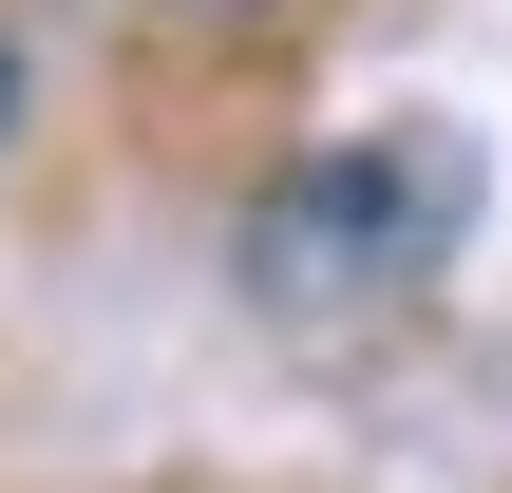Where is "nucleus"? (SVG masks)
<instances>
[{"instance_id":"f257e3e1","label":"nucleus","mask_w":512,"mask_h":493,"mask_svg":"<svg viewBox=\"0 0 512 493\" xmlns=\"http://www.w3.org/2000/svg\"><path fill=\"white\" fill-rule=\"evenodd\" d=\"M456 228H475V152H456L437 114H399V133L285 152L228 266H247V304H285V323H361V304H418V285L456 266Z\"/></svg>"},{"instance_id":"f03ea898","label":"nucleus","mask_w":512,"mask_h":493,"mask_svg":"<svg viewBox=\"0 0 512 493\" xmlns=\"http://www.w3.org/2000/svg\"><path fill=\"white\" fill-rule=\"evenodd\" d=\"M152 19H266V0H152Z\"/></svg>"},{"instance_id":"7ed1b4c3","label":"nucleus","mask_w":512,"mask_h":493,"mask_svg":"<svg viewBox=\"0 0 512 493\" xmlns=\"http://www.w3.org/2000/svg\"><path fill=\"white\" fill-rule=\"evenodd\" d=\"M0 133H19V38H0Z\"/></svg>"}]
</instances>
